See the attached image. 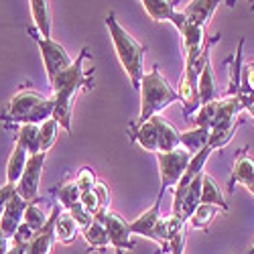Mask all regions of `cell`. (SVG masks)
Instances as JSON below:
<instances>
[{
  "instance_id": "obj_23",
  "label": "cell",
  "mask_w": 254,
  "mask_h": 254,
  "mask_svg": "<svg viewBox=\"0 0 254 254\" xmlns=\"http://www.w3.org/2000/svg\"><path fill=\"white\" fill-rule=\"evenodd\" d=\"M39 134H41V124H23V126H18L14 142H18L29 155H37V153H41V136Z\"/></svg>"
},
{
  "instance_id": "obj_10",
  "label": "cell",
  "mask_w": 254,
  "mask_h": 254,
  "mask_svg": "<svg viewBox=\"0 0 254 254\" xmlns=\"http://www.w3.org/2000/svg\"><path fill=\"white\" fill-rule=\"evenodd\" d=\"M96 218H100L104 222L106 232H108V238H110V246L116 248V254H124L126 250L134 248L132 230H130L128 222H124L118 214H114V211H106V214H100Z\"/></svg>"
},
{
  "instance_id": "obj_3",
  "label": "cell",
  "mask_w": 254,
  "mask_h": 254,
  "mask_svg": "<svg viewBox=\"0 0 254 254\" xmlns=\"http://www.w3.org/2000/svg\"><path fill=\"white\" fill-rule=\"evenodd\" d=\"M55 102L53 98H45L35 90H20L12 96L8 102L6 110L2 112V122L4 124H43L49 118H53Z\"/></svg>"
},
{
  "instance_id": "obj_33",
  "label": "cell",
  "mask_w": 254,
  "mask_h": 254,
  "mask_svg": "<svg viewBox=\"0 0 254 254\" xmlns=\"http://www.w3.org/2000/svg\"><path fill=\"white\" fill-rule=\"evenodd\" d=\"M47 220H49V216H45V211L41 209L37 203H29V207L25 211V224L35 232V234L47 224Z\"/></svg>"
},
{
  "instance_id": "obj_28",
  "label": "cell",
  "mask_w": 254,
  "mask_h": 254,
  "mask_svg": "<svg viewBox=\"0 0 254 254\" xmlns=\"http://www.w3.org/2000/svg\"><path fill=\"white\" fill-rule=\"evenodd\" d=\"M238 124H240V120L230 122V124H220V126H216V128H211V134H209V146L211 149L216 151V149L226 146L232 140V136H234Z\"/></svg>"
},
{
  "instance_id": "obj_20",
  "label": "cell",
  "mask_w": 254,
  "mask_h": 254,
  "mask_svg": "<svg viewBox=\"0 0 254 254\" xmlns=\"http://www.w3.org/2000/svg\"><path fill=\"white\" fill-rule=\"evenodd\" d=\"M29 153L20 146L18 142H14V151L10 153L8 157V163H6V183H12V185H18L20 177L25 173V167L29 163Z\"/></svg>"
},
{
  "instance_id": "obj_38",
  "label": "cell",
  "mask_w": 254,
  "mask_h": 254,
  "mask_svg": "<svg viewBox=\"0 0 254 254\" xmlns=\"http://www.w3.org/2000/svg\"><path fill=\"white\" fill-rule=\"evenodd\" d=\"M244 108H246V112H248V114H252V116H254V100L244 102Z\"/></svg>"
},
{
  "instance_id": "obj_32",
  "label": "cell",
  "mask_w": 254,
  "mask_h": 254,
  "mask_svg": "<svg viewBox=\"0 0 254 254\" xmlns=\"http://www.w3.org/2000/svg\"><path fill=\"white\" fill-rule=\"evenodd\" d=\"M59 128H61V126L53 118H49L47 122L41 124V134H39L41 136V153H47L51 146L55 144L57 134H59Z\"/></svg>"
},
{
  "instance_id": "obj_5",
  "label": "cell",
  "mask_w": 254,
  "mask_h": 254,
  "mask_svg": "<svg viewBox=\"0 0 254 254\" xmlns=\"http://www.w3.org/2000/svg\"><path fill=\"white\" fill-rule=\"evenodd\" d=\"M214 37L211 41H205V49L199 57L195 59H185V67H183V75H181V81H179V88H177V94H179V100L183 102V114L189 116V114H195L201 104H199V73L205 65V59L209 57V51H211V45L216 43Z\"/></svg>"
},
{
  "instance_id": "obj_14",
  "label": "cell",
  "mask_w": 254,
  "mask_h": 254,
  "mask_svg": "<svg viewBox=\"0 0 254 254\" xmlns=\"http://www.w3.org/2000/svg\"><path fill=\"white\" fill-rule=\"evenodd\" d=\"M181 33V43H183V55L185 59H195L203 53L205 49V29L191 23L187 18L185 27L179 31Z\"/></svg>"
},
{
  "instance_id": "obj_13",
  "label": "cell",
  "mask_w": 254,
  "mask_h": 254,
  "mask_svg": "<svg viewBox=\"0 0 254 254\" xmlns=\"http://www.w3.org/2000/svg\"><path fill=\"white\" fill-rule=\"evenodd\" d=\"M29 207V201H25L23 197H20L18 193L12 195V199L8 201L6 209H4V214L2 218H0V228H2L4 234L12 240V236L16 234V230L20 228V224L25 222V211Z\"/></svg>"
},
{
  "instance_id": "obj_29",
  "label": "cell",
  "mask_w": 254,
  "mask_h": 254,
  "mask_svg": "<svg viewBox=\"0 0 254 254\" xmlns=\"http://www.w3.org/2000/svg\"><path fill=\"white\" fill-rule=\"evenodd\" d=\"M218 207H214V205H199L195 211H193V216L189 218L191 220V226L193 228H197V230H207L209 226H211V222L216 220V216H218Z\"/></svg>"
},
{
  "instance_id": "obj_25",
  "label": "cell",
  "mask_w": 254,
  "mask_h": 254,
  "mask_svg": "<svg viewBox=\"0 0 254 254\" xmlns=\"http://www.w3.org/2000/svg\"><path fill=\"white\" fill-rule=\"evenodd\" d=\"M81 234L86 238V242L92 246V250H106L110 246L108 232H106V226L100 218H94L90 226H86L81 230Z\"/></svg>"
},
{
  "instance_id": "obj_37",
  "label": "cell",
  "mask_w": 254,
  "mask_h": 254,
  "mask_svg": "<svg viewBox=\"0 0 254 254\" xmlns=\"http://www.w3.org/2000/svg\"><path fill=\"white\" fill-rule=\"evenodd\" d=\"M8 250H10V238L0 228V254H8Z\"/></svg>"
},
{
  "instance_id": "obj_1",
  "label": "cell",
  "mask_w": 254,
  "mask_h": 254,
  "mask_svg": "<svg viewBox=\"0 0 254 254\" xmlns=\"http://www.w3.org/2000/svg\"><path fill=\"white\" fill-rule=\"evenodd\" d=\"M90 57L88 47H83L81 53L77 55V59L71 65L61 71L53 81H51V90H53V102H55V110H53V120H57V124L61 128H65L67 132H71V110H73V98L77 96V92L92 83V75L94 71L83 67V61Z\"/></svg>"
},
{
  "instance_id": "obj_9",
  "label": "cell",
  "mask_w": 254,
  "mask_h": 254,
  "mask_svg": "<svg viewBox=\"0 0 254 254\" xmlns=\"http://www.w3.org/2000/svg\"><path fill=\"white\" fill-rule=\"evenodd\" d=\"M47 153H37L29 157V163L25 167V173L20 177L16 185V193L29 203L39 201V185H41V175H43V165H45Z\"/></svg>"
},
{
  "instance_id": "obj_8",
  "label": "cell",
  "mask_w": 254,
  "mask_h": 254,
  "mask_svg": "<svg viewBox=\"0 0 254 254\" xmlns=\"http://www.w3.org/2000/svg\"><path fill=\"white\" fill-rule=\"evenodd\" d=\"M29 33H31V37L35 39V43L39 45L41 55H43L45 71H47V77H49V83H51L61 71H65V69L71 65L73 59L69 57V53L65 51V47H63L61 43H57V41H53V39H43V37L37 33V29H33V27H29Z\"/></svg>"
},
{
  "instance_id": "obj_19",
  "label": "cell",
  "mask_w": 254,
  "mask_h": 254,
  "mask_svg": "<svg viewBox=\"0 0 254 254\" xmlns=\"http://www.w3.org/2000/svg\"><path fill=\"white\" fill-rule=\"evenodd\" d=\"M220 100V92H218V81L214 75V67H211V57L205 59V65L199 73V104H211Z\"/></svg>"
},
{
  "instance_id": "obj_17",
  "label": "cell",
  "mask_w": 254,
  "mask_h": 254,
  "mask_svg": "<svg viewBox=\"0 0 254 254\" xmlns=\"http://www.w3.org/2000/svg\"><path fill=\"white\" fill-rule=\"evenodd\" d=\"M128 132H130V138L140 144L144 151L149 153H159V138H157V128L151 120H146L142 124H136V122H130L128 124Z\"/></svg>"
},
{
  "instance_id": "obj_15",
  "label": "cell",
  "mask_w": 254,
  "mask_h": 254,
  "mask_svg": "<svg viewBox=\"0 0 254 254\" xmlns=\"http://www.w3.org/2000/svg\"><path fill=\"white\" fill-rule=\"evenodd\" d=\"M236 183L246 187L248 191L254 195V161L248 157L246 151H242L240 157H236L234 171H232V175H230V189H234Z\"/></svg>"
},
{
  "instance_id": "obj_35",
  "label": "cell",
  "mask_w": 254,
  "mask_h": 254,
  "mask_svg": "<svg viewBox=\"0 0 254 254\" xmlns=\"http://www.w3.org/2000/svg\"><path fill=\"white\" fill-rule=\"evenodd\" d=\"M14 193H16V185H12V183H6V185L0 187V218H2L4 209H6V205Z\"/></svg>"
},
{
  "instance_id": "obj_7",
  "label": "cell",
  "mask_w": 254,
  "mask_h": 254,
  "mask_svg": "<svg viewBox=\"0 0 254 254\" xmlns=\"http://www.w3.org/2000/svg\"><path fill=\"white\" fill-rule=\"evenodd\" d=\"M157 161H159V173H161V191L157 197H163V193L169 187H175L181 177L185 175L191 155H189L183 146L169 153H157Z\"/></svg>"
},
{
  "instance_id": "obj_36",
  "label": "cell",
  "mask_w": 254,
  "mask_h": 254,
  "mask_svg": "<svg viewBox=\"0 0 254 254\" xmlns=\"http://www.w3.org/2000/svg\"><path fill=\"white\" fill-rule=\"evenodd\" d=\"M8 254H31V246L29 244H14V242H10Z\"/></svg>"
},
{
  "instance_id": "obj_12",
  "label": "cell",
  "mask_w": 254,
  "mask_h": 254,
  "mask_svg": "<svg viewBox=\"0 0 254 254\" xmlns=\"http://www.w3.org/2000/svg\"><path fill=\"white\" fill-rule=\"evenodd\" d=\"M61 209H63V207H61L59 203L53 205L47 224L37 232V234L33 236V240H31V244H29V246H31V254H51V252H53V246H55V242H57L55 220H57V216H59Z\"/></svg>"
},
{
  "instance_id": "obj_16",
  "label": "cell",
  "mask_w": 254,
  "mask_h": 254,
  "mask_svg": "<svg viewBox=\"0 0 254 254\" xmlns=\"http://www.w3.org/2000/svg\"><path fill=\"white\" fill-rule=\"evenodd\" d=\"M151 122L155 124L157 128V138H159V153H169L175 151L181 146V132L175 128L173 124H169L161 114L153 116Z\"/></svg>"
},
{
  "instance_id": "obj_6",
  "label": "cell",
  "mask_w": 254,
  "mask_h": 254,
  "mask_svg": "<svg viewBox=\"0 0 254 254\" xmlns=\"http://www.w3.org/2000/svg\"><path fill=\"white\" fill-rule=\"evenodd\" d=\"M132 234L144 236L161 246V252H169V238H167V216H161V197L134 220L128 222Z\"/></svg>"
},
{
  "instance_id": "obj_21",
  "label": "cell",
  "mask_w": 254,
  "mask_h": 254,
  "mask_svg": "<svg viewBox=\"0 0 254 254\" xmlns=\"http://www.w3.org/2000/svg\"><path fill=\"white\" fill-rule=\"evenodd\" d=\"M31 14L35 20L37 33L43 39H53L51 37V6L45 0H31Z\"/></svg>"
},
{
  "instance_id": "obj_22",
  "label": "cell",
  "mask_w": 254,
  "mask_h": 254,
  "mask_svg": "<svg viewBox=\"0 0 254 254\" xmlns=\"http://www.w3.org/2000/svg\"><path fill=\"white\" fill-rule=\"evenodd\" d=\"M79 224L73 220V216L69 214V211L65 209H61L59 211V216L55 220V234H57V240L63 242V244H71L77 236H79Z\"/></svg>"
},
{
  "instance_id": "obj_27",
  "label": "cell",
  "mask_w": 254,
  "mask_h": 254,
  "mask_svg": "<svg viewBox=\"0 0 254 254\" xmlns=\"http://www.w3.org/2000/svg\"><path fill=\"white\" fill-rule=\"evenodd\" d=\"M201 203L203 205H214V207H218L222 211H228V201L224 199L218 183L211 179L207 173L203 175V185H201Z\"/></svg>"
},
{
  "instance_id": "obj_18",
  "label": "cell",
  "mask_w": 254,
  "mask_h": 254,
  "mask_svg": "<svg viewBox=\"0 0 254 254\" xmlns=\"http://www.w3.org/2000/svg\"><path fill=\"white\" fill-rule=\"evenodd\" d=\"M220 4H222L220 0H191V2H187V6L183 8V14L191 20V23L205 29V25L209 23V18L214 16V12Z\"/></svg>"
},
{
  "instance_id": "obj_2",
  "label": "cell",
  "mask_w": 254,
  "mask_h": 254,
  "mask_svg": "<svg viewBox=\"0 0 254 254\" xmlns=\"http://www.w3.org/2000/svg\"><path fill=\"white\" fill-rule=\"evenodd\" d=\"M106 27H108V31H110L114 51H116V57L120 61V65L124 67L126 75H128L132 88L140 90V83H142V77H144V53H146V47L142 43H138V41L118 23L114 12H108V16H106Z\"/></svg>"
},
{
  "instance_id": "obj_40",
  "label": "cell",
  "mask_w": 254,
  "mask_h": 254,
  "mask_svg": "<svg viewBox=\"0 0 254 254\" xmlns=\"http://www.w3.org/2000/svg\"><path fill=\"white\" fill-rule=\"evenodd\" d=\"M159 254H167V252H159Z\"/></svg>"
},
{
  "instance_id": "obj_4",
  "label": "cell",
  "mask_w": 254,
  "mask_h": 254,
  "mask_svg": "<svg viewBox=\"0 0 254 254\" xmlns=\"http://www.w3.org/2000/svg\"><path fill=\"white\" fill-rule=\"evenodd\" d=\"M175 100H179L177 90L169 86V81L165 79L159 65L155 63V67L149 73H144L140 83V116L136 124H142L146 120H151L153 116H159Z\"/></svg>"
},
{
  "instance_id": "obj_11",
  "label": "cell",
  "mask_w": 254,
  "mask_h": 254,
  "mask_svg": "<svg viewBox=\"0 0 254 254\" xmlns=\"http://www.w3.org/2000/svg\"><path fill=\"white\" fill-rule=\"evenodd\" d=\"M142 8L146 10L153 20L161 23V20H169V23H173L177 27V31H181L187 23V16L183 12H179L175 8L173 2H169V0H142Z\"/></svg>"
},
{
  "instance_id": "obj_39",
  "label": "cell",
  "mask_w": 254,
  "mask_h": 254,
  "mask_svg": "<svg viewBox=\"0 0 254 254\" xmlns=\"http://www.w3.org/2000/svg\"><path fill=\"white\" fill-rule=\"evenodd\" d=\"M248 254H254V246H252V248H250V250H248Z\"/></svg>"
},
{
  "instance_id": "obj_24",
  "label": "cell",
  "mask_w": 254,
  "mask_h": 254,
  "mask_svg": "<svg viewBox=\"0 0 254 254\" xmlns=\"http://www.w3.org/2000/svg\"><path fill=\"white\" fill-rule=\"evenodd\" d=\"M167 238H169V252L183 254L185 248V222L177 216H167Z\"/></svg>"
},
{
  "instance_id": "obj_34",
  "label": "cell",
  "mask_w": 254,
  "mask_h": 254,
  "mask_svg": "<svg viewBox=\"0 0 254 254\" xmlns=\"http://www.w3.org/2000/svg\"><path fill=\"white\" fill-rule=\"evenodd\" d=\"M96 183H98V179H96V175L92 173V169H88V167H83L81 171L77 173V177H75V185H77V189H79L81 195L94 191Z\"/></svg>"
},
{
  "instance_id": "obj_26",
  "label": "cell",
  "mask_w": 254,
  "mask_h": 254,
  "mask_svg": "<svg viewBox=\"0 0 254 254\" xmlns=\"http://www.w3.org/2000/svg\"><path fill=\"white\" fill-rule=\"evenodd\" d=\"M209 134L211 130L207 128H191V130H185L181 132V146L189 153V155H197L199 151H203L205 146L209 144Z\"/></svg>"
},
{
  "instance_id": "obj_31",
  "label": "cell",
  "mask_w": 254,
  "mask_h": 254,
  "mask_svg": "<svg viewBox=\"0 0 254 254\" xmlns=\"http://www.w3.org/2000/svg\"><path fill=\"white\" fill-rule=\"evenodd\" d=\"M242 100H254V61L246 63L240 71V92Z\"/></svg>"
},
{
  "instance_id": "obj_30",
  "label": "cell",
  "mask_w": 254,
  "mask_h": 254,
  "mask_svg": "<svg viewBox=\"0 0 254 254\" xmlns=\"http://www.w3.org/2000/svg\"><path fill=\"white\" fill-rule=\"evenodd\" d=\"M57 197H59V203L65 207L67 211L73 209V207L81 201V193H79V189H77L75 181H71V183H63V185L57 189Z\"/></svg>"
}]
</instances>
